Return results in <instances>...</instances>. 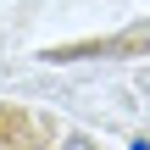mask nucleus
<instances>
[{"label":"nucleus","mask_w":150,"mask_h":150,"mask_svg":"<svg viewBox=\"0 0 150 150\" xmlns=\"http://www.w3.org/2000/svg\"><path fill=\"white\" fill-rule=\"evenodd\" d=\"M134 150H150V145H145V139H139V145H134Z\"/></svg>","instance_id":"obj_1"}]
</instances>
